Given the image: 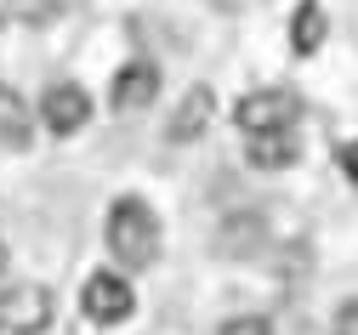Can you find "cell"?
<instances>
[{
    "instance_id": "7a4b0ae2",
    "label": "cell",
    "mask_w": 358,
    "mask_h": 335,
    "mask_svg": "<svg viewBox=\"0 0 358 335\" xmlns=\"http://www.w3.org/2000/svg\"><path fill=\"white\" fill-rule=\"evenodd\" d=\"M52 324V290L46 284H0V329L40 335Z\"/></svg>"
},
{
    "instance_id": "6da1fadb",
    "label": "cell",
    "mask_w": 358,
    "mask_h": 335,
    "mask_svg": "<svg viewBox=\"0 0 358 335\" xmlns=\"http://www.w3.org/2000/svg\"><path fill=\"white\" fill-rule=\"evenodd\" d=\"M103 238H108V256H114L120 267H131V273H143V267L159 262V216H154V205L137 199V194H125V199L108 205Z\"/></svg>"
},
{
    "instance_id": "30bf717a",
    "label": "cell",
    "mask_w": 358,
    "mask_h": 335,
    "mask_svg": "<svg viewBox=\"0 0 358 335\" xmlns=\"http://www.w3.org/2000/svg\"><path fill=\"white\" fill-rule=\"evenodd\" d=\"M319 45H324V6H319V0H301L296 17H290V52L313 57Z\"/></svg>"
},
{
    "instance_id": "4fadbf2b",
    "label": "cell",
    "mask_w": 358,
    "mask_h": 335,
    "mask_svg": "<svg viewBox=\"0 0 358 335\" xmlns=\"http://www.w3.org/2000/svg\"><path fill=\"white\" fill-rule=\"evenodd\" d=\"M341 171H347V182L358 187V142H341Z\"/></svg>"
},
{
    "instance_id": "ba28073f",
    "label": "cell",
    "mask_w": 358,
    "mask_h": 335,
    "mask_svg": "<svg viewBox=\"0 0 358 335\" xmlns=\"http://www.w3.org/2000/svg\"><path fill=\"white\" fill-rule=\"evenodd\" d=\"M296 125H285V131H256L250 136V165L256 171H290L296 165Z\"/></svg>"
},
{
    "instance_id": "3957f363",
    "label": "cell",
    "mask_w": 358,
    "mask_h": 335,
    "mask_svg": "<svg viewBox=\"0 0 358 335\" xmlns=\"http://www.w3.org/2000/svg\"><path fill=\"white\" fill-rule=\"evenodd\" d=\"M137 296H131V278L125 273H92L80 284V313L92 324H125Z\"/></svg>"
},
{
    "instance_id": "52a82bcc",
    "label": "cell",
    "mask_w": 358,
    "mask_h": 335,
    "mask_svg": "<svg viewBox=\"0 0 358 335\" xmlns=\"http://www.w3.org/2000/svg\"><path fill=\"white\" fill-rule=\"evenodd\" d=\"M210 120H216V97H210L205 85H194L188 97H182V108H176V120L165 125V136L171 142H194V136L210 131Z\"/></svg>"
},
{
    "instance_id": "5b68a950",
    "label": "cell",
    "mask_w": 358,
    "mask_h": 335,
    "mask_svg": "<svg viewBox=\"0 0 358 335\" xmlns=\"http://www.w3.org/2000/svg\"><path fill=\"white\" fill-rule=\"evenodd\" d=\"M85 120H92V97H85V85H74V80H57L46 97H40V125L57 131V136H74Z\"/></svg>"
},
{
    "instance_id": "7c38bea8",
    "label": "cell",
    "mask_w": 358,
    "mask_h": 335,
    "mask_svg": "<svg viewBox=\"0 0 358 335\" xmlns=\"http://www.w3.org/2000/svg\"><path fill=\"white\" fill-rule=\"evenodd\" d=\"M336 335H358V301H347V307L336 313Z\"/></svg>"
},
{
    "instance_id": "8992f818",
    "label": "cell",
    "mask_w": 358,
    "mask_h": 335,
    "mask_svg": "<svg viewBox=\"0 0 358 335\" xmlns=\"http://www.w3.org/2000/svg\"><path fill=\"white\" fill-rule=\"evenodd\" d=\"M154 97H159V69H154L148 57L125 63V69L114 74V85H108L114 114H143V108H154Z\"/></svg>"
},
{
    "instance_id": "9c48e42d",
    "label": "cell",
    "mask_w": 358,
    "mask_h": 335,
    "mask_svg": "<svg viewBox=\"0 0 358 335\" xmlns=\"http://www.w3.org/2000/svg\"><path fill=\"white\" fill-rule=\"evenodd\" d=\"M29 136H34V108L23 103L17 85H0V142H6V148H23Z\"/></svg>"
},
{
    "instance_id": "5bb4252c",
    "label": "cell",
    "mask_w": 358,
    "mask_h": 335,
    "mask_svg": "<svg viewBox=\"0 0 358 335\" xmlns=\"http://www.w3.org/2000/svg\"><path fill=\"white\" fill-rule=\"evenodd\" d=\"M0 278H6V245H0Z\"/></svg>"
},
{
    "instance_id": "8fae6325",
    "label": "cell",
    "mask_w": 358,
    "mask_h": 335,
    "mask_svg": "<svg viewBox=\"0 0 358 335\" xmlns=\"http://www.w3.org/2000/svg\"><path fill=\"white\" fill-rule=\"evenodd\" d=\"M216 335H273V324H267V318H256V313H245V318H228Z\"/></svg>"
},
{
    "instance_id": "277c9868",
    "label": "cell",
    "mask_w": 358,
    "mask_h": 335,
    "mask_svg": "<svg viewBox=\"0 0 358 335\" xmlns=\"http://www.w3.org/2000/svg\"><path fill=\"white\" fill-rule=\"evenodd\" d=\"M296 114H301V103H296V91H285V85L250 91V97H239V108H234V120H239L245 136H256V131H285V125H296Z\"/></svg>"
}]
</instances>
